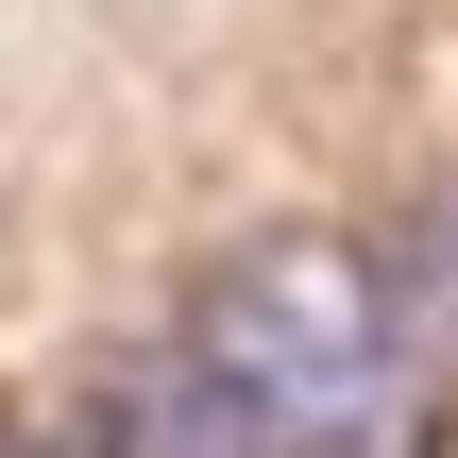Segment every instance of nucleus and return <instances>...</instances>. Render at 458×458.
Segmentation results:
<instances>
[{
	"mask_svg": "<svg viewBox=\"0 0 458 458\" xmlns=\"http://www.w3.org/2000/svg\"><path fill=\"white\" fill-rule=\"evenodd\" d=\"M187 340L289 458H442L458 374L425 340V306H408V272L357 255V238H238V255H204Z\"/></svg>",
	"mask_w": 458,
	"mask_h": 458,
	"instance_id": "1",
	"label": "nucleus"
},
{
	"mask_svg": "<svg viewBox=\"0 0 458 458\" xmlns=\"http://www.w3.org/2000/svg\"><path fill=\"white\" fill-rule=\"evenodd\" d=\"M51 458H289L221 374H204V340L170 323V340H119V357H85L68 374V425Z\"/></svg>",
	"mask_w": 458,
	"mask_h": 458,
	"instance_id": "2",
	"label": "nucleus"
},
{
	"mask_svg": "<svg viewBox=\"0 0 458 458\" xmlns=\"http://www.w3.org/2000/svg\"><path fill=\"white\" fill-rule=\"evenodd\" d=\"M391 272H408V306H425V340H442V374H458V170L408 204V238H391Z\"/></svg>",
	"mask_w": 458,
	"mask_h": 458,
	"instance_id": "3",
	"label": "nucleus"
},
{
	"mask_svg": "<svg viewBox=\"0 0 458 458\" xmlns=\"http://www.w3.org/2000/svg\"><path fill=\"white\" fill-rule=\"evenodd\" d=\"M0 458H51V442H17V425H0Z\"/></svg>",
	"mask_w": 458,
	"mask_h": 458,
	"instance_id": "4",
	"label": "nucleus"
}]
</instances>
